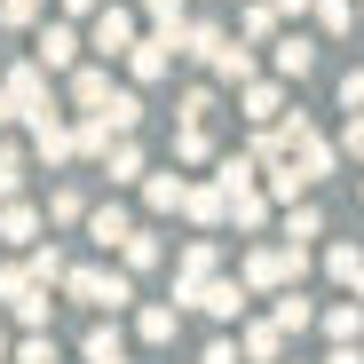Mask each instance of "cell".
I'll return each mask as SVG.
<instances>
[{"mask_svg": "<svg viewBox=\"0 0 364 364\" xmlns=\"http://www.w3.org/2000/svg\"><path fill=\"white\" fill-rule=\"evenodd\" d=\"M135 9H119V0H103V9L87 16V48L103 55V64H127V48H135Z\"/></svg>", "mask_w": 364, "mask_h": 364, "instance_id": "obj_3", "label": "cell"}, {"mask_svg": "<svg viewBox=\"0 0 364 364\" xmlns=\"http://www.w3.org/2000/svg\"><path fill=\"white\" fill-rule=\"evenodd\" d=\"M356 293H364V285H356Z\"/></svg>", "mask_w": 364, "mask_h": 364, "instance_id": "obj_53", "label": "cell"}, {"mask_svg": "<svg viewBox=\"0 0 364 364\" xmlns=\"http://www.w3.org/2000/svg\"><path fill=\"white\" fill-rule=\"evenodd\" d=\"M277 9H285V16H317V0H277Z\"/></svg>", "mask_w": 364, "mask_h": 364, "instance_id": "obj_49", "label": "cell"}, {"mask_svg": "<svg viewBox=\"0 0 364 364\" xmlns=\"http://www.w3.org/2000/svg\"><path fill=\"white\" fill-rule=\"evenodd\" d=\"M159 254H166V246H159V230H135L127 246H119V262H127L135 277H143V269H159Z\"/></svg>", "mask_w": 364, "mask_h": 364, "instance_id": "obj_33", "label": "cell"}, {"mask_svg": "<svg viewBox=\"0 0 364 364\" xmlns=\"http://www.w3.org/2000/svg\"><path fill=\"white\" fill-rule=\"evenodd\" d=\"M341 103H348V111H364V72H341Z\"/></svg>", "mask_w": 364, "mask_h": 364, "instance_id": "obj_47", "label": "cell"}, {"mask_svg": "<svg viewBox=\"0 0 364 364\" xmlns=\"http://www.w3.org/2000/svg\"><path fill=\"white\" fill-rule=\"evenodd\" d=\"M174 55H182V48H174L166 32H143V40L127 48V80H135V87H151V80H166V72H174Z\"/></svg>", "mask_w": 364, "mask_h": 364, "instance_id": "obj_8", "label": "cell"}, {"mask_svg": "<svg viewBox=\"0 0 364 364\" xmlns=\"http://www.w3.org/2000/svg\"><path fill=\"white\" fill-rule=\"evenodd\" d=\"M269 301H277V309H269V317H277L285 333H309V325H317V309H309V301H301L293 285H285V293H269Z\"/></svg>", "mask_w": 364, "mask_h": 364, "instance_id": "obj_31", "label": "cell"}, {"mask_svg": "<svg viewBox=\"0 0 364 364\" xmlns=\"http://www.w3.org/2000/svg\"><path fill=\"white\" fill-rule=\"evenodd\" d=\"M301 269H309V246H293V237H285V246H246V254H237V277H246L254 293H285Z\"/></svg>", "mask_w": 364, "mask_h": 364, "instance_id": "obj_1", "label": "cell"}, {"mask_svg": "<svg viewBox=\"0 0 364 364\" xmlns=\"http://www.w3.org/2000/svg\"><path fill=\"white\" fill-rule=\"evenodd\" d=\"M230 222H237V230H262V222H269V191H254V182L230 191Z\"/></svg>", "mask_w": 364, "mask_h": 364, "instance_id": "obj_28", "label": "cell"}, {"mask_svg": "<svg viewBox=\"0 0 364 364\" xmlns=\"http://www.w3.org/2000/svg\"><path fill=\"white\" fill-rule=\"evenodd\" d=\"M64 293H72V301H87V309H127V301H135V269H127V262H119V269L87 262V269H72V277H64Z\"/></svg>", "mask_w": 364, "mask_h": 364, "instance_id": "obj_2", "label": "cell"}, {"mask_svg": "<svg viewBox=\"0 0 364 364\" xmlns=\"http://www.w3.org/2000/svg\"><path fill=\"white\" fill-rule=\"evenodd\" d=\"M80 356H87V364H127V341H119V325H87Z\"/></svg>", "mask_w": 364, "mask_h": 364, "instance_id": "obj_26", "label": "cell"}, {"mask_svg": "<svg viewBox=\"0 0 364 364\" xmlns=\"http://www.w3.org/2000/svg\"><path fill=\"white\" fill-rule=\"evenodd\" d=\"M16 182H24V151H16V143H0V206L16 198Z\"/></svg>", "mask_w": 364, "mask_h": 364, "instance_id": "obj_41", "label": "cell"}, {"mask_svg": "<svg viewBox=\"0 0 364 364\" xmlns=\"http://www.w3.org/2000/svg\"><path fill=\"white\" fill-rule=\"evenodd\" d=\"M111 95H119V87H111V64H80V72H72V103H80V111H103Z\"/></svg>", "mask_w": 364, "mask_h": 364, "instance_id": "obj_19", "label": "cell"}, {"mask_svg": "<svg viewBox=\"0 0 364 364\" xmlns=\"http://www.w3.org/2000/svg\"><path fill=\"white\" fill-rule=\"evenodd\" d=\"M182 214H191L198 230H214V222H230V191H222V182H191V206H182Z\"/></svg>", "mask_w": 364, "mask_h": 364, "instance_id": "obj_21", "label": "cell"}, {"mask_svg": "<svg viewBox=\"0 0 364 364\" xmlns=\"http://www.w3.org/2000/svg\"><path fill=\"white\" fill-rule=\"evenodd\" d=\"M87 214H95V206H87V198L72 191V182H64V191L48 198V222H87Z\"/></svg>", "mask_w": 364, "mask_h": 364, "instance_id": "obj_39", "label": "cell"}, {"mask_svg": "<svg viewBox=\"0 0 364 364\" xmlns=\"http://www.w3.org/2000/svg\"><path fill=\"white\" fill-rule=\"evenodd\" d=\"M222 87H246V80H262V64H254V40H230L222 55H214V64H206Z\"/></svg>", "mask_w": 364, "mask_h": 364, "instance_id": "obj_16", "label": "cell"}, {"mask_svg": "<svg viewBox=\"0 0 364 364\" xmlns=\"http://www.w3.org/2000/svg\"><path fill=\"white\" fill-rule=\"evenodd\" d=\"M246 301H254V285H246V277H206L191 309H206L214 325H230V317H246Z\"/></svg>", "mask_w": 364, "mask_h": 364, "instance_id": "obj_9", "label": "cell"}, {"mask_svg": "<svg viewBox=\"0 0 364 364\" xmlns=\"http://www.w3.org/2000/svg\"><path fill=\"white\" fill-rule=\"evenodd\" d=\"M277 0H237V40H254V48H269L277 40Z\"/></svg>", "mask_w": 364, "mask_h": 364, "instance_id": "obj_17", "label": "cell"}, {"mask_svg": "<svg viewBox=\"0 0 364 364\" xmlns=\"http://www.w3.org/2000/svg\"><path fill=\"white\" fill-rule=\"evenodd\" d=\"M48 80H55V72H48L40 55H32V64H9V80H0V87L16 95V111H24V119H40V111H55V95H48Z\"/></svg>", "mask_w": 364, "mask_h": 364, "instance_id": "obj_5", "label": "cell"}, {"mask_svg": "<svg viewBox=\"0 0 364 364\" xmlns=\"http://www.w3.org/2000/svg\"><path fill=\"white\" fill-rule=\"evenodd\" d=\"M87 237H95L103 254H119V246H127V237H135V214H127V206L111 198V206H95V214H87Z\"/></svg>", "mask_w": 364, "mask_h": 364, "instance_id": "obj_13", "label": "cell"}, {"mask_svg": "<svg viewBox=\"0 0 364 364\" xmlns=\"http://www.w3.org/2000/svg\"><path fill=\"white\" fill-rule=\"evenodd\" d=\"M0 237H9V246H40V206L9 198V206H0Z\"/></svg>", "mask_w": 364, "mask_h": 364, "instance_id": "obj_22", "label": "cell"}, {"mask_svg": "<svg viewBox=\"0 0 364 364\" xmlns=\"http://www.w3.org/2000/svg\"><path fill=\"white\" fill-rule=\"evenodd\" d=\"M9 119H24V111H16V95H9V87H0V127H9Z\"/></svg>", "mask_w": 364, "mask_h": 364, "instance_id": "obj_50", "label": "cell"}, {"mask_svg": "<svg viewBox=\"0 0 364 364\" xmlns=\"http://www.w3.org/2000/svg\"><path fill=\"white\" fill-rule=\"evenodd\" d=\"M182 9H191V0H143V16H151V32H166L174 48H182V24H191Z\"/></svg>", "mask_w": 364, "mask_h": 364, "instance_id": "obj_32", "label": "cell"}, {"mask_svg": "<svg viewBox=\"0 0 364 364\" xmlns=\"http://www.w3.org/2000/svg\"><path fill=\"white\" fill-rule=\"evenodd\" d=\"M317 325H325L333 341H364V293H356V301H333V309H325Z\"/></svg>", "mask_w": 364, "mask_h": 364, "instance_id": "obj_25", "label": "cell"}, {"mask_svg": "<svg viewBox=\"0 0 364 364\" xmlns=\"http://www.w3.org/2000/svg\"><path fill=\"white\" fill-rule=\"evenodd\" d=\"M16 364H55V341H48V333H24V341H16Z\"/></svg>", "mask_w": 364, "mask_h": 364, "instance_id": "obj_43", "label": "cell"}, {"mask_svg": "<svg viewBox=\"0 0 364 364\" xmlns=\"http://www.w3.org/2000/svg\"><path fill=\"white\" fill-rule=\"evenodd\" d=\"M269 64H277V80H309L317 72V48L301 32H285V40H269Z\"/></svg>", "mask_w": 364, "mask_h": 364, "instance_id": "obj_15", "label": "cell"}, {"mask_svg": "<svg viewBox=\"0 0 364 364\" xmlns=\"http://www.w3.org/2000/svg\"><path fill=\"white\" fill-rule=\"evenodd\" d=\"M103 9V0H64V16H95Z\"/></svg>", "mask_w": 364, "mask_h": 364, "instance_id": "obj_51", "label": "cell"}, {"mask_svg": "<svg viewBox=\"0 0 364 364\" xmlns=\"http://www.w3.org/2000/svg\"><path fill=\"white\" fill-rule=\"evenodd\" d=\"M135 333H143L151 348H166V341L182 333V301H143V317H135Z\"/></svg>", "mask_w": 364, "mask_h": 364, "instance_id": "obj_18", "label": "cell"}, {"mask_svg": "<svg viewBox=\"0 0 364 364\" xmlns=\"http://www.w3.org/2000/svg\"><path fill=\"white\" fill-rule=\"evenodd\" d=\"M301 191H309V166H301V159H293V151H285V159H277V166H269V198H277V206H293V198H301Z\"/></svg>", "mask_w": 364, "mask_h": 364, "instance_id": "obj_24", "label": "cell"}, {"mask_svg": "<svg viewBox=\"0 0 364 364\" xmlns=\"http://www.w3.org/2000/svg\"><path fill=\"white\" fill-rule=\"evenodd\" d=\"M40 9H48V0H0V24L24 32V24H40Z\"/></svg>", "mask_w": 364, "mask_h": 364, "instance_id": "obj_42", "label": "cell"}, {"mask_svg": "<svg viewBox=\"0 0 364 364\" xmlns=\"http://www.w3.org/2000/svg\"><path fill=\"white\" fill-rule=\"evenodd\" d=\"M103 174H111V182H143V151H135V135H119V143L103 151Z\"/></svg>", "mask_w": 364, "mask_h": 364, "instance_id": "obj_27", "label": "cell"}, {"mask_svg": "<svg viewBox=\"0 0 364 364\" xmlns=\"http://www.w3.org/2000/svg\"><path fill=\"white\" fill-rule=\"evenodd\" d=\"M0 364H9V333H0Z\"/></svg>", "mask_w": 364, "mask_h": 364, "instance_id": "obj_52", "label": "cell"}, {"mask_svg": "<svg viewBox=\"0 0 364 364\" xmlns=\"http://www.w3.org/2000/svg\"><path fill=\"white\" fill-rule=\"evenodd\" d=\"M325 269H333L341 285H364V246H333V254H325Z\"/></svg>", "mask_w": 364, "mask_h": 364, "instance_id": "obj_38", "label": "cell"}, {"mask_svg": "<svg viewBox=\"0 0 364 364\" xmlns=\"http://www.w3.org/2000/svg\"><path fill=\"white\" fill-rule=\"evenodd\" d=\"M246 151H254L262 166H277V159H285L293 143H285V127H254V135H246Z\"/></svg>", "mask_w": 364, "mask_h": 364, "instance_id": "obj_37", "label": "cell"}, {"mask_svg": "<svg viewBox=\"0 0 364 364\" xmlns=\"http://www.w3.org/2000/svg\"><path fill=\"white\" fill-rule=\"evenodd\" d=\"M254 174H262V159H254V151H230V159L214 166V182H222V191H246Z\"/></svg>", "mask_w": 364, "mask_h": 364, "instance_id": "obj_35", "label": "cell"}, {"mask_svg": "<svg viewBox=\"0 0 364 364\" xmlns=\"http://www.w3.org/2000/svg\"><path fill=\"white\" fill-rule=\"evenodd\" d=\"M285 237H293V246H309V237H325V214H317L309 198H293V206H285Z\"/></svg>", "mask_w": 364, "mask_h": 364, "instance_id": "obj_30", "label": "cell"}, {"mask_svg": "<svg viewBox=\"0 0 364 364\" xmlns=\"http://www.w3.org/2000/svg\"><path fill=\"white\" fill-rule=\"evenodd\" d=\"M24 127H32V159H40V166H64V159H80V127H64L55 111L24 119Z\"/></svg>", "mask_w": 364, "mask_h": 364, "instance_id": "obj_6", "label": "cell"}, {"mask_svg": "<svg viewBox=\"0 0 364 364\" xmlns=\"http://www.w3.org/2000/svg\"><path fill=\"white\" fill-rule=\"evenodd\" d=\"M111 143H119V127H111V119H103V111H80V159H103Z\"/></svg>", "mask_w": 364, "mask_h": 364, "instance_id": "obj_29", "label": "cell"}, {"mask_svg": "<svg viewBox=\"0 0 364 364\" xmlns=\"http://www.w3.org/2000/svg\"><path fill=\"white\" fill-rule=\"evenodd\" d=\"M277 127H285V143H293V159L309 166V182H325V174L341 166V143H325V135H317V127H309V119H301V111H285Z\"/></svg>", "mask_w": 364, "mask_h": 364, "instance_id": "obj_4", "label": "cell"}, {"mask_svg": "<svg viewBox=\"0 0 364 364\" xmlns=\"http://www.w3.org/2000/svg\"><path fill=\"white\" fill-rule=\"evenodd\" d=\"M24 262H32L40 285H64V277H72V269H64V246H24Z\"/></svg>", "mask_w": 364, "mask_h": 364, "instance_id": "obj_36", "label": "cell"}, {"mask_svg": "<svg viewBox=\"0 0 364 364\" xmlns=\"http://www.w3.org/2000/svg\"><path fill=\"white\" fill-rule=\"evenodd\" d=\"M237 341H246V364H277L293 333H285L277 317H254V325H246V333H237Z\"/></svg>", "mask_w": 364, "mask_h": 364, "instance_id": "obj_14", "label": "cell"}, {"mask_svg": "<svg viewBox=\"0 0 364 364\" xmlns=\"http://www.w3.org/2000/svg\"><path fill=\"white\" fill-rule=\"evenodd\" d=\"M325 364H364V348H356V341H333V356H325Z\"/></svg>", "mask_w": 364, "mask_h": 364, "instance_id": "obj_48", "label": "cell"}, {"mask_svg": "<svg viewBox=\"0 0 364 364\" xmlns=\"http://www.w3.org/2000/svg\"><path fill=\"white\" fill-rule=\"evenodd\" d=\"M174 159H182V166L214 159V135H206V119H174Z\"/></svg>", "mask_w": 364, "mask_h": 364, "instance_id": "obj_23", "label": "cell"}, {"mask_svg": "<svg viewBox=\"0 0 364 364\" xmlns=\"http://www.w3.org/2000/svg\"><path fill=\"white\" fill-rule=\"evenodd\" d=\"M222 48H230V32H222L214 16H198V24H182V55H191V64H214Z\"/></svg>", "mask_w": 364, "mask_h": 364, "instance_id": "obj_20", "label": "cell"}, {"mask_svg": "<svg viewBox=\"0 0 364 364\" xmlns=\"http://www.w3.org/2000/svg\"><path fill=\"white\" fill-rule=\"evenodd\" d=\"M174 119H214V87H191V95L174 103Z\"/></svg>", "mask_w": 364, "mask_h": 364, "instance_id": "obj_44", "label": "cell"}, {"mask_svg": "<svg viewBox=\"0 0 364 364\" xmlns=\"http://www.w3.org/2000/svg\"><path fill=\"white\" fill-rule=\"evenodd\" d=\"M341 151H348V159H364V111H348V127H341Z\"/></svg>", "mask_w": 364, "mask_h": 364, "instance_id": "obj_46", "label": "cell"}, {"mask_svg": "<svg viewBox=\"0 0 364 364\" xmlns=\"http://www.w3.org/2000/svg\"><path fill=\"white\" fill-rule=\"evenodd\" d=\"M198 364H246V341H230V333H222V341H206Z\"/></svg>", "mask_w": 364, "mask_h": 364, "instance_id": "obj_45", "label": "cell"}, {"mask_svg": "<svg viewBox=\"0 0 364 364\" xmlns=\"http://www.w3.org/2000/svg\"><path fill=\"white\" fill-rule=\"evenodd\" d=\"M348 24H356V0H317V32H333V40H341Z\"/></svg>", "mask_w": 364, "mask_h": 364, "instance_id": "obj_40", "label": "cell"}, {"mask_svg": "<svg viewBox=\"0 0 364 364\" xmlns=\"http://www.w3.org/2000/svg\"><path fill=\"white\" fill-rule=\"evenodd\" d=\"M237 111H246L254 127H277L285 119V80H246L237 87Z\"/></svg>", "mask_w": 364, "mask_h": 364, "instance_id": "obj_10", "label": "cell"}, {"mask_svg": "<svg viewBox=\"0 0 364 364\" xmlns=\"http://www.w3.org/2000/svg\"><path fill=\"white\" fill-rule=\"evenodd\" d=\"M143 206L151 214H182V206H191V174H174V166L166 174H143Z\"/></svg>", "mask_w": 364, "mask_h": 364, "instance_id": "obj_12", "label": "cell"}, {"mask_svg": "<svg viewBox=\"0 0 364 364\" xmlns=\"http://www.w3.org/2000/svg\"><path fill=\"white\" fill-rule=\"evenodd\" d=\"M103 119H111L119 135H135V127H143V95H135V87H119V95L103 103Z\"/></svg>", "mask_w": 364, "mask_h": 364, "instance_id": "obj_34", "label": "cell"}, {"mask_svg": "<svg viewBox=\"0 0 364 364\" xmlns=\"http://www.w3.org/2000/svg\"><path fill=\"white\" fill-rule=\"evenodd\" d=\"M80 48H87V40H80L72 16H64V24H48V32H40V64H48V72H80Z\"/></svg>", "mask_w": 364, "mask_h": 364, "instance_id": "obj_11", "label": "cell"}, {"mask_svg": "<svg viewBox=\"0 0 364 364\" xmlns=\"http://www.w3.org/2000/svg\"><path fill=\"white\" fill-rule=\"evenodd\" d=\"M206 277H222V246L214 237H191V246H182V269H174V301H198Z\"/></svg>", "mask_w": 364, "mask_h": 364, "instance_id": "obj_7", "label": "cell"}]
</instances>
